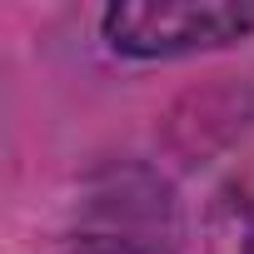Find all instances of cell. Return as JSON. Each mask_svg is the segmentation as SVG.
<instances>
[{"label":"cell","mask_w":254,"mask_h":254,"mask_svg":"<svg viewBox=\"0 0 254 254\" xmlns=\"http://www.w3.org/2000/svg\"><path fill=\"white\" fill-rule=\"evenodd\" d=\"M254 30V5H194V0H125L105 10V35L125 55H185L229 45Z\"/></svg>","instance_id":"6da1fadb"},{"label":"cell","mask_w":254,"mask_h":254,"mask_svg":"<svg viewBox=\"0 0 254 254\" xmlns=\"http://www.w3.org/2000/svg\"><path fill=\"white\" fill-rule=\"evenodd\" d=\"M80 254H155V249H140L130 239H100V244H85Z\"/></svg>","instance_id":"7a4b0ae2"},{"label":"cell","mask_w":254,"mask_h":254,"mask_svg":"<svg viewBox=\"0 0 254 254\" xmlns=\"http://www.w3.org/2000/svg\"><path fill=\"white\" fill-rule=\"evenodd\" d=\"M249 254H254V214H249Z\"/></svg>","instance_id":"3957f363"}]
</instances>
